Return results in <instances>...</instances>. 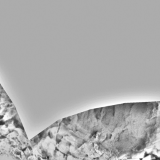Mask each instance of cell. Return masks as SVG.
Listing matches in <instances>:
<instances>
[{
  "mask_svg": "<svg viewBox=\"0 0 160 160\" xmlns=\"http://www.w3.org/2000/svg\"><path fill=\"white\" fill-rule=\"evenodd\" d=\"M142 160H151V158L150 156H146L143 158Z\"/></svg>",
  "mask_w": 160,
  "mask_h": 160,
  "instance_id": "6da1fadb",
  "label": "cell"
}]
</instances>
